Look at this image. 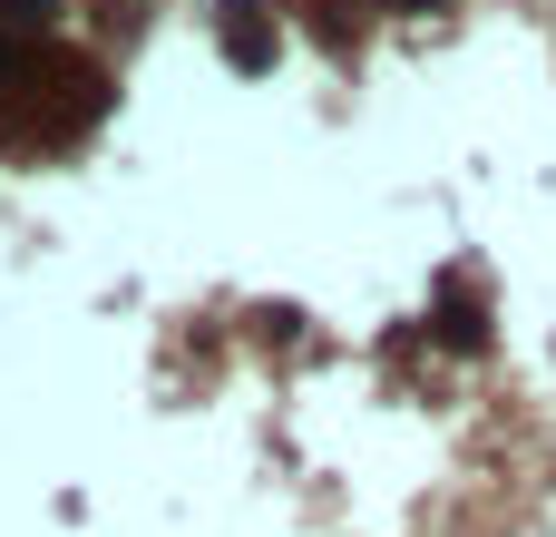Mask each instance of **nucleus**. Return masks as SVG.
Returning a JSON list of instances; mask_svg holds the SVG:
<instances>
[{
    "label": "nucleus",
    "mask_w": 556,
    "mask_h": 537,
    "mask_svg": "<svg viewBox=\"0 0 556 537\" xmlns=\"http://www.w3.org/2000/svg\"><path fill=\"white\" fill-rule=\"evenodd\" d=\"M410 10H440V0H410Z\"/></svg>",
    "instance_id": "2"
},
{
    "label": "nucleus",
    "mask_w": 556,
    "mask_h": 537,
    "mask_svg": "<svg viewBox=\"0 0 556 537\" xmlns=\"http://www.w3.org/2000/svg\"><path fill=\"white\" fill-rule=\"evenodd\" d=\"M225 49H235L244 68H274V20H264L254 0H235V10H225Z\"/></svg>",
    "instance_id": "1"
}]
</instances>
